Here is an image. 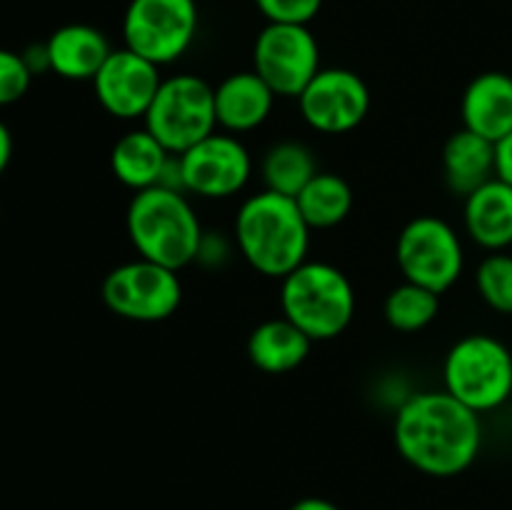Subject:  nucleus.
Instances as JSON below:
<instances>
[{
	"label": "nucleus",
	"instance_id": "obj_1",
	"mask_svg": "<svg viewBox=\"0 0 512 510\" xmlns=\"http://www.w3.org/2000/svg\"><path fill=\"white\" fill-rule=\"evenodd\" d=\"M393 438L400 458L415 470L455 478L478 460L483 420L448 390H420L400 403Z\"/></svg>",
	"mask_w": 512,
	"mask_h": 510
},
{
	"label": "nucleus",
	"instance_id": "obj_2",
	"mask_svg": "<svg viewBox=\"0 0 512 510\" xmlns=\"http://www.w3.org/2000/svg\"><path fill=\"white\" fill-rule=\"evenodd\" d=\"M233 240L255 273L283 280L308 260L310 225L295 198L263 188L240 203Z\"/></svg>",
	"mask_w": 512,
	"mask_h": 510
},
{
	"label": "nucleus",
	"instance_id": "obj_3",
	"mask_svg": "<svg viewBox=\"0 0 512 510\" xmlns=\"http://www.w3.org/2000/svg\"><path fill=\"white\" fill-rule=\"evenodd\" d=\"M125 230L138 258L178 273L195 263L205 233L190 195L160 185L133 195L125 213Z\"/></svg>",
	"mask_w": 512,
	"mask_h": 510
},
{
	"label": "nucleus",
	"instance_id": "obj_4",
	"mask_svg": "<svg viewBox=\"0 0 512 510\" xmlns=\"http://www.w3.org/2000/svg\"><path fill=\"white\" fill-rule=\"evenodd\" d=\"M280 310L313 343L335 340L355 318V288L325 260H305L280 280Z\"/></svg>",
	"mask_w": 512,
	"mask_h": 510
},
{
	"label": "nucleus",
	"instance_id": "obj_5",
	"mask_svg": "<svg viewBox=\"0 0 512 510\" xmlns=\"http://www.w3.org/2000/svg\"><path fill=\"white\" fill-rule=\"evenodd\" d=\"M443 390L478 415L503 408L512 398V353L488 333L463 335L443 363Z\"/></svg>",
	"mask_w": 512,
	"mask_h": 510
},
{
	"label": "nucleus",
	"instance_id": "obj_6",
	"mask_svg": "<svg viewBox=\"0 0 512 510\" xmlns=\"http://www.w3.org/2000/svg\"><path fill=\"white\" fill-rule=\"evenodd\" d=\"M143 125L173 155L185 153L218 130L215 88L193 73L163 78Z\"/></svg>",
	"mask_w": 512,
	"mask_h": 510
},
{
	"label": "nucleus",
	"instance_id": "obj_7",
	"mask_svg": "<svg viewBox=\"0 0 512 510\" xmlns=\"http://www.w3.org/2000/svg\"><path fill=\"white\" fill-rule=\"evenodd\" d=\"M395 263L403 280L443 295L463 278V238L448 220L438 215H418L400 230Z\"/></svg>",
	"mask_w": 512,
	"mask_h": 510
},
{
	"label": "nucleus",
	"instance_id": "obj_8",
	"mask_svg": "<svg viewBox=\"0 0 512 510\" xmlns=\"http://www.w3.org/2000/svg\"><path fill=\"white\" fill-rule=\"evenodd\" d=\"M198 23L195 0H130L123 15L125 48L163 68L188 53Z\"/></svg>",
	"mask_w": 512,
	"mask_h": 510
},
{
	"label": "nucleus",
	"instance_id": "obj_9",
	"mask_svg": "<svg viewBox=\"0 0 512 510\" xmlns=\"http://www.w3.org/2000/svg\"><path fill=\"white\" fill-rule=\"evenodd\" d=\"M105 308L133 323H160L178 313L183 303V283L178 270L135 258L110 270L103 280Z\"/></svg>",
	"mask_w": 512,
	"mask_h": 510
},
{
	"label": "nucleus",
	"instance_id": "obj_10",
	"mask_svg": "<svg viewBox=\"0 0 512 510\" xmlns=\"http://www.w3.org/2000/svg\"><path fill=\"white\" fill-rule=\"evenodd\" d=\"M180 188L203 200H225L243 193L253 175V158L238 135L215 130L178 155Z\"/></svg>",
	"mask_w": 512,
	"mask_h": 510
},
{
	"label": "nucleus",
	"instance_id": "obj_11",
	"mask_svg": "<svg viewBox=\"0 0 512 510\" xmlns=\"http://www.w3.org/2000/svg\"><path fill=\"white\" fill-rule=\"evenodd\" d=\"M253 70L278 98H298L320 70V45L308 25L268 23L253 45Z\"/></svg>",
	"mask_w": 512,
	"mask_h": 510
},
{
	"label": "nucleus",
	"instance_id": "obj_12",
	"mask_svg": "<svg viewBox=\"0 0 512 510\" xmlns=\"http://www.w3.org/2000/svg\"><path fill=\"white\" fill-rule=\"evenodd\" d=\"M295 100L305 125L323 135L353 133L370 113L368 83L348 68H320Z\"/></svg>",
	"mask_w": 512,
	"mask_h": 510
},
{
	"label": "nucleus",
	"instance_id": "obj_13",
	"mask_svg": "<svg viewBox=\"0 0 512 510\" xmlns=\"http://www.w3.org/2000/svg\"><path fill=\"white\" fill-rule=\"evenodd\" d=\"M160 68L130 48H113L103 68L93 78L100 108L118 120H143L158 93Z\"/></svg>",
	"mask_w": 512,
	"mask_h": 510
},
{
	"label": "nucleus",
	"instance_id": "obj_14",
	"mask_svg": "<svg viewBox=\"0 0 512 510\" xmlns=\"http://www.w3.org/2000/svg\"><path fill=\"white\" fill-rule=\"evenodd\" d=\"M215 88L218 128L230 135L253 133L268 123L278 95L255 70H238L220 80Z\"/></svg>",
	"mask_w": 512,
	"mask_h": 510
},
{
	"label": "nucleus",
	"instance_id": "obj_15",
	"mask_svg": "<svg viewBox=\"0 0 512 510\" xmlns=\"http://www.w3.org/2000/svg\"><path fill=\"white\" fill-rule=\"evenodd\" d=\"M463 128L500 143L512 133V75L505 70H485L475 75L460 98Z\"/></svg>",
	"mask_w": 512,
	"mask_h": 510
},
{
	"label": "nucleus",
	"instance_id": "obj_16",
	"mask_svg": "<svg viewBox=\"0 0 512 510\" xmlns=\"http://www.w3.org/2000/svg\"><path fill=\"white\" fill-rule=\"evenodd\" d=\"M465 235L488 253L512 245V185L493 178L463 200Z\"/></svg>",
	"mask_w": 512,
	"mask_h": 510
},
{
	"label": "nucleus",
	"instance_id": "obj_17",
	"mask_svg": "<svg viewBox=\"0 0 512 510\" xmlns=\"http://www.w3.org/2000/svg\"><path fill=\"white\" fill-rule=\"evenodd\" d=\"M48 63L55 75L65 80H90L98 75L108 55L113 53L110 40L105 38L103 30L85 23H70L55 30L48 40Z\"/></svg>",
	"mask_w": 512,
	"mask_h": 510
},
{
	"label": "nucleus",
	"instance_id": "obj_18",
	"mask_svg": "<svg viewBox=\"0 0 512 510\" xmlns=\"http://www.w3.org/2000/svg\"><path fill=\"white\" fill-rule=\"evenodd\" d=\"M443 180L455 198H468L485 183L498 178L495 173V143L475 135L473 130L460 128L448 135L440 155Z\"/></svg>",
	"mask_w": 512,
	"mask_h": 510
},
{
	"label": "nucleus",
	"instance_id": "obj_19",
	"mask_svg": "<svg viewBox=\"0 0 512 510\" xmlns=\"http://www.w3.org/2000/svg\"><path fill=\"white\" fill-rule=\"evenodd\" d=\"M170 160H173V153H168L165 145L145 125L120 135L110 150V170L118 183L135 193L163 183Z\"/></svg>",
	"mask_w": 512,
	"mask_h": 510
},
{
	"label": "nucleus",
	"instance_id": "obj_20",
	"mask_svg": "<svg viewBox=\"0 0 512 510\" xmlns=\"http://www.w3.org/2000/svg\"><path fill=\"white\" fill-rule=\"evenodd\" d=\"M245 350H248L250 363L258 370L268 375H285L308 360L313 340L285 315H280V318H268L255 325L253 333L248 335Z\"/></svg>",
	"mask_w": 512,
	"mask_h": 510
},
{
	"label": "nucleus",
	"instance_id": "obj_21",
	"mask_svg": "<svg viewBox=\"0 0 512 510\" xmlns=\"http://www.w3.org/2000/svg\"><path fill=\"white\" fill-rule=\"evenodd\" d=\"M310 230H330L345 223L353 210L355 195L348 180L338 173L320 170L295 198Z\"/></svg>",
	"mask_w": 512,
	"mask_h": 510
},
{
	"label": "nucleus",
	"instance_id": "obj_22",
	"mask_svg": "<svg viewBox=\"0 0 512 510\" xmlns=\"http://www.w3.org/2000/svg\"><path fill=\"white\" fill-rule=\"evenodd\" d=\"M318 160L315 153L300 140H280L270 145L260 163L265 190L298 198L300 190L318 175Z\"/></svg>",
	"mask_w": 512,
	"mask_h": 510
},
{
	"label": "nucleus",
	"instance_id": "obj_23",
	"mask_svg": "<svg viewBox=\"0 0 512 510\" xmlns=\"http://www.w3.org/2000/svg\"><path fill=\"white\" fill-rule=\"evenodd\" d=\"M440 313V295L403 280L395 285L383 303V315L388 325L398 333H420L428 328Z\"/></svg>",
	"mask_w": 512,
	"mask_h": 510
},
{
	"label": "nucleus",
	"instance_id": "obj_24",
	"mask_svg": "<svg viewBox=\"0 0 512 510\" xmlns=\"http://www.w3.org/2000/svg\"><path fill=\"white\" fill-rule=\"evenodd\" d=\"M475 288L488 308L512 315V255L508 250L488 253L475 270Z\"/></svg>",
	"mask_w": 512,
	"mask_h": 510
},
{
	"label": "nucleus",
	"instance_id": "obj_25",
	"mask_svg": "<svg viewBox=\"0 0 512 510\" xmlns=\"http://www.w3.org/2000/svg\"><path fill=\"white\" fill-rule=\"evenodd\" d=\"M33 83V70L25 63L23 53L0 48V108L25 98Z\"/></svg>",
	"mask_w": 512,
	"mask_h": 510
},
{
	"label": "nucleus",
	"instance_id": "obj_26",
	"mask_svg": "<svg viewBox=\"0 0 512 510\" xmlns=\"http://www.w3.org/2000/svg\"><path fill=\"white\" fill-rule=\"evenodd\" d=\"M268 23L308 25L323 8V0H255Z\"/></svg>",
	"mask_w": 512,
	"mask_h": 510
},
{
	"label": "nucleus",
	"instance_id": "obj_27",
	"mask_svg": "<svg viewBox=\"0 0 512 510\" xmlns=\"http://www.w3.org/2000/svg\"><path fill=\"white\" fill-rule=\"evenodd\" d=\"M215 240H218V233H203V240H200L198 258H195V263H203L205 268H220V265L230 258L228 240L220 238L218 248H215Z\"/></svg>",
	"mask_w": 512,
	"mask_h": 510
},
{
	"label": "nucleus",
	"instance_id": "obj_28",
	"mask_svg": "<svg viewBox=\"0 0 512 510\" xmlns=\"http://www.w3.org/2000/svg\"><path fill=\"white\" fill-rule=\"evenodd\" d=\"M495 173L500 180L512 185V133L495 143Z\"/></svg>",
	"mask_w": 512,
	"mask_h": 510
},
{
	"label": "nucleus",
	"instance_id": "obj_29",
	"mask_svg": "<svg viewBox=\"0 0 512 510\" xmlns=\"http://www.w3.org/2000/svg\"><path fill=\"white\" fill-rule=\"evenodd\" d=\"M10 158H13V135H10L8 125L0 120V175L10 165Z\"/></svg>",
	"mask_w": 512,
	"mask_h": 510
},
{
	"label": "nucleus",
	"instance_id": "obj_30",
	"mask_svg": "<svg viewBox=\"0 0 512 510\" xmlns=\"http://www.w3.org/2000/svg\"><path fill=\"white\" fill-rule=\"evenodd\" d=\"M290 510H340V508L335 503H330V500L318 498V495H310V498H300L298 503L290 505Z\"/></svg>",
	"mask_w": 512,
	"mask_h": 510
}]
</instances>
